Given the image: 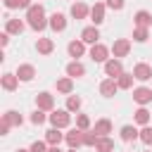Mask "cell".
I'll list each match as a JSON object with an SVG mask.
<instances>
[{
    "instance_id": "1",
    "label": "cell",
    "mask_w": 152,
    "mask_h": 152,
    "mask_svg": "<svg viewBox=\"0 0 152 152\" xmlns=\"http://www.w3.org/2000/svg\"><path fill=\"white\" fill-rule=\"evenodd\" d=\"M26 19H28V26L33 31H45L48 28V19H45V7L38 2V5H31L26 10Z\"/></svg>"
},
{
    "instance_id": "2",
    "label": "cell",
    "mask_w": 152,
    "mask_h": 152,
    "mask_svg": "<svg viewBox=\"0 0 152 152\" xmlns=\"http://www.w3.org/2000/svg\"><path fill=\"white\" fill-rule=\"evenodd\" d=\"M48 121L52 124V128H66L71 124V112L69 109H55L48 114Z\"/></svg>"
},
{
    "instance_id": "3",
    "label": "cell",
    "mask_w": 152,
    "mask_h": 152,
    "mask_svg": "<svg viewBox=\"0 0 152 152\" xmlns=\"http://www.w3.org/2000/svg\"><path fill=\"white\" fill-rule=\"evenodd\" d=\"M109 52H112V48H107L104 43H95V45H90V59L93 62H107V59H112L109 57Z\"/></svg>"
},
{
    "instance_id": "4",
    "label": "cell",
    "mask_w": 152,
    "mask_h": 152,
    "mask_svg": "<svg viewBox=\"0 0 152 152\" xmlns=\"http://www.w3.org/2000/svg\"><path fill=\"white\" fill-rule=\"evenodd\" d=\"M104 74H107V78H119V76L124 74V64H121V59H116V57L107 59V62H104Z\"/></svg>"
},
{
    "instance_id": "5",
    "label": "cell",
    "mask_w": 152,
    "mask_h": 152,
    "mask_svg": "<svg viewBox=\"0 0 152 152\" xmlns=\"http://www.w3.org/2000/svg\"><path fill=\"white\" fill-rule=\"evenodd\" d=\"M128 52H131V40H128V38H119V40L112 43V55H114L116 59L126 57Z\"/></svg>"
},
{
    "instance_id": "6",
    "label": "cell",
    "mask_w": 152,
    "mask_h": 152,
    "mask_svg": "<svg viewBox=\"0 0 152 152\" xmlns=\"http://www.w3.org/2000/svg\"><path fill=\"white\" fill-rule=\"evenodd\" d=\"M83 133H86V131H81V128H71L69 133H64V142H66L71 150H76V147L83 145Z\"/></svg>"
},
{
    "instance_id": "7",
    "label": "cell",
    "mask_w": 152,
    "mask_h": 152,
    "mask_svg": "<svg viewBox=\"0 0 152 152\" xmlns=\"http://www.w3.org/2000/svg\"><path fill=\"white\" fill-rule=\"evenodd\" d=\"M133 100H135L140 107L150 104V102H152V88H147V86H138V88L133 90Z\"/></svg>"
},
{
    "instance_id": "8",
    "label": "cell",
    "mask_w": 152,
    "mask_h": 152,
    "mask_svg": "<svg viewBox=\"0 0 152 152\" xmlns=\"http://www.w3.org/2000/svg\"><path fill=\"white\" fill-rule=\"evenodd\" d=\"M36 107L43 112H55V97L50 93H38L36 95Z\"/></svg>"
},
{
    "instance_id": "9",
    "label": "cell",
    "mask_w": 152,
    "mask_h": 152,
    "mask_svg": "<svg viewBox=\"0 0 152 152\" xmlns=\"http://www.w3.org/2000/svg\"><path fill=\"white\" fill-rule=\"evenodd\" d=\"M131 74L135 76V81H150V78H152V66L145 64V62H138Z\"/></svg>"
},
{
    "instance_id": "10",
    "label": "cell",
    "mask_w": 152,
    "mask_h": 152,
    "mask_svg": "<svg viewBox=\"0 0 152 152\" xmlns=\"http://www.w3.org/2000/svg\"><path fill=\"white\" fill-rule=\"evenodd\" d=\"M48 26H50L52 31L62 33V31L66 28V17H64L62 12H55V14H50V19H48Z\"/></svg>"
},
{
    "instance_id": "11",
    "label": "cell",
    "mask_w": 152,
    "mask_h": 152,
    "mask_svg": "<svg viewBox=\"0 0 152 152\" xmlns=\"http://www.w3.org/2000/svg\"><path fill=\"white\" fill-rule=\"evenodd\" d=\"M81 40H83L86 45L100 43V31H97V26H86V28L81 31Z\"/></svg>"
},
{
    "instance_id": "12",
    "label": "cell",
    "mask_w": 152,
    "mask_h": 152,
    "mask_svg": "<svg viewBox=\"0 0 152 152\" xmlns=\"http://www.w3.org/2000/svg\"><path fill=\"white\" fill-rule=\"evenodd\" d=\"M104 10H107V5H104V2H95V5L90 7V19H93V26H100V24L104 21Z\"/></svg>"
},
{
    "instance_id": "13",
    "label": "cell",
    "mask_w": 152,
    "mask_h": 152,
    "mask_svg": "<svg viewBox=\"0 0 152 152\" xmlns=\"http://www.w3.org/2000/svg\"><path fill=\"white\" fill-rule=\"evenodd\" d=\"M116 90H119L116 78H104V81L100 83V95H102V97H114Z\"/></svg>"
},
{
    "instance_id": "14",
    "label": "cell",
    "mask_w": 152,
    "mask_h": 152,
    "mask_svg": "<svg viewBox=\"0 0 152 152\" xmlns=\"http://www.w3.org/2000/svg\"><path fill=\"white\" fill-rule=\"evenodd\" d=\"M133 24H135V26H142V28H150V26H152V14H150L147 10H138V12L133 14Z\"/></svg>"
},
{
    "instance_id": "15",
    "label": "cell",
    "mask_w": 152,
    "mask_h": 152,
    "mask_svg": "<svg viewBox=\"0 0 152 152\" xmlns=\"http://www.w3.org/2000/svg\"><path fill=\"white\" fill-rule=\"evenodd\" d=\"M66 52H69V57H74V59H78V57H83L86 55V43L78 38V40H71L69 45H66Z\"/></svg>"
},
{
    "instance_id": "16",
    "label": "cell",
    "mask_w": 152,
    "mask_h": 152,
    "mask_svg": "<svg viewBox=\"0 0 152 152\" xmlns=\"http://www.w3.org/2000/svg\"><path fill=\"white\" fill-rule=\"evenodd\" d=\"M17 76H19V81H33V76H36V66L33 64H19L17 66V71H14Z\"/></svg>"
},
{
    "instance_id": "17",
    "label": "cell",
    "mask_w": 152,
    "mask_h": 152,
    "mask_svg": "<svg viewBox=\"0 0 152 152\" xmlns=\"http://www.w3.org/2000/svg\"><path fill=\"white\" fill-rule=\"evenodd\" d=\"M66 76H71V78H81V76H86V66H83L78 59H71V62L66 64Z\"/></svg>"
},
{
    "instance_id": "18",
    "label": "cell",
    "mask_w": 152,
    "mask_h": 152,
    "mask_svg": "<svg viewBox=\"0 0 152 152\" xmlns=\"http://www.w3.org/2000/svg\"><path fill=\"white\" fill-rule=\"evenodd\" d=\"M0 86H2V90H17V86H19V76L17 74H2V78H0Z\"/></svg>"
},
{
    "instance_id": "19",
    "label": "cell",
    "mask_w": 152,
    "mask_h": 152,
    "mask_svg": "<svg viewBox=\"0 0 152 152\" xmlns=\"http://www.w3.org/2000/svg\"><path fill=\"white\" fill-rule=\"evenodd\" d=\"M64 140V133H62V128H48L45 131V142L52 147V145H59Z\"/></svg>"
},
{
    "instance_id": "20",
    "label": "cell",
    "mask_w": 152,
    "mask_h": 152,
    "mask_svg": "<svg viewBox=\"0 0 152 152\" xmlns=\"http://www.w3.org/2000/svg\"><path fill=\"white\" fill-rule=\"evenodd\" d=\"M69 12H71V17H74V19H86V17L90 14V7H88L86 2H74Z\"/></svg>"
},
{
    "instance_id": "21",
    "label": "cell",
    "mask_w": 152,
    "mask_h": 152,
    "mask_svg": "<svg viewBox=\"0 0 152 152\" xmlns=\"http://www.w3.org/2000/svg\"><path fill=\"white\" fill-rule=\"evenodd\" d=\"M36 50H38V55H50L55 50V40L52 38H38L36 40Z\"/></svg>"
},
{
    "instance_id": "22",
    "label": "cell",
    "mask_w": 152,
    "mask_h": 152,
    "mask_svg": "<svg viewBox=\"0 0 152 152\" xmlns=\"http://www.w3.org/2000/svg\"><path fill=\"white\" fill-rule=\"evenodd\" d=\"M57 93H62V95H71V90H74V78L71 76H64V78H57Z\"/></svg>"
},
{
    "instance_id": "23",
    "label": "cell",
    "mask_w": 152,
    "mask_h": 152,
    "mask_svg": "<svg viewBox=\"0 0 152 152\" xmlns=\"http://www.w3.org/2000/svg\"><path fill=\"white\" fill-rule=\"evenodd\" d=\"M24 26H26V24H24L21 19H7V21H5V33H10V36L17 33V36H19V33L24 31Z\"/></svg>"
},
{
    "instance_id": "24",
    "label": "cell",
    "mask_w": 152,
    "mask_h": 152,
    "mask_svg": "<svg viewBox=\"0 0 152 152\" xmlns=\"http://www.w3.org/2000/svg\"><path fill=\"white\" fill-rule=\"evenodd\" d=\"M2 121L10 124V126H21V124H24V116H21L19 112H14V109H7V112L2 114Z\"/></svg>"
},
{
    "instance_id": "25",
    "label": "cell",
    "mask_w": 152,
    "mask_h": 152,
    "mask_svg": "<svg viewBox=\"0 0 152 152\" xmlns=\"http://www.w3.org/2000/svg\"><path fill=\"white\" fill-rule=\"evenodd\" d=\"M93 131H95L100 138H102V135H109V133H112V121H109V119H100V121H95Z\"/></svg>"
},
{
    "instance_id": "26",
    "label": "cell",
    "mask_w": 152,
    "mask_h": 152,
    "mask_svg": "<svg viewBox=\"0 0 152 152\" xmlns=\"http://www.w3.org/2000/svg\"><path fill=\"white\" fill-rule=\"evenodd\" d=\"M135 138H140V131L135 128V126H121V140L124 142H131V140H135Z\"/></svg>"
},
{
    "instance_id": "27",
    "label": "cell",
    "mask_w": 152,
    "mask_h": 152,
    "mask_svg": "<svg viewBox=\"0 0 152 152\" xmlns=\"http://www.w3.org/2000/svg\"><path fill=\"white\" fill-rule=\"evenodd\" d=\"M112 150H114V140H112L109 135L97 138V142H95V152H112Z\"/></svg>"
},
{
    "instance_id": "28",
    "label": "cell",
    "mask_w": 152,
    "mask_h": 152,
    "mask_svg": "<svg viewBox=\"0 0 152 152\" xmlns=\"http://www.w3.org/2000/svg\"><path fill=\"white\" fill-rule=\"evenodd\" d=\"M2 2H5L7 10H19V7H21V10H28V7L33 5L31 0H2Z\"/></svg>"
},
{
    "instance_id": "29",
    "label": "cell",
    "mask_w": 152,
    "mask_h": 152,
    "mask_svg": "<svg viewBox=\"0 0 152 152\" xmlns=\"http://www.w3.org/2000/svg\"><path fill=\"white\" fill-rule=\"evenodd\" d=\"M133 78H135L133 74H126V71H124V74L116 78V83H119V90H128V88L133 86Z\"/></svg>"
},
{
    "instance_id": "30",
    "label": "cell",
    "mask_w": 152,
    "mask_h": 152,
    "mask_svg": "<svg viewBox=\"0 0 152 152\" xmlns=\"http://www.w3.org/2000/svg\"><path fill=\"white\" fill-rule=\"evenodd\" d=\"M150 116H152V114H150L145 107H140V109L135 112V124H138V126H150Z\"/></svg>"
},
{
    "instance_id": "31",
    "label": "cell",
    "mask_w": 152,
    "mask_h": 152,
    "mask_svg": "<svg viewBox=\"0 0 152 152\" xmlns=\"http://www.w3.org/2000/svg\"><path fill=\"white\" fill-rule=\"evenodd\" d=\"M150 38V28H142V26H135L133 28V40L135 43H145Z\"/></svg>"
},
{
    "instance_id": "32",
    "label": "cell",
    "mask_w": 152,
    "mask_h": 152,
    "mask_svg": "<svg viewBox=\"0 0 152 152\" xmlns=\"http://www.w3.org/2000/svg\"><path fill=\"white\" fill-rule=\"evenodd\" d=\"M97 138H100V135H97V133L90 128V131H86V133H83V145H86V147H95Z\"/></svg>"
},
{
    "instance_id": "33",
    "label": "cell",
    "mask_w": 152,
    "mask_h": 152,
    "mask_svg": "<svg viewBox=\"0 0 152 152\" xmlns=\"http://www.w3.org/2000/svg\"><path fill=\"white\" fill-rule=\"evenodd\" d=\"M66 109L69 112H78L81 109V97L78 95H69L66 97Z\"/></svg>"
},
{
    "instance_id": "34",
    "label": "cell",
    "mask_w": 152,
    "mask_h": 152,
    "mask_svg": "<svg viewBox=\"0 0 152 152\" xmlns=\"http://www.w3.org/2000/svg\"><path fill=\"white\" fill-rule=\"evenodd\" d=\"M45 121H48V114H45L43 109H36V112L31 114V124H33V126H40V124H45Z\"/></svg>"
},
{
    "instance_id": "35",
    "label": "cell",
    "mask_w": 152,
    "mask_h": 152,
    "mask_svg": "<svg viewBox=\"0 0 152 152\" xmlns=\"http://www.w3.org/2000/svg\"><path fill=\"white\" fill-rule=\"evenodd\" d=\"M76 128L90 131V119H88V114H76Z\"/></svg>"
},
{
    "instance_id": "36",
    "label": "cell",
    "mask_w": 152,
    "mask_h": 152,
    "mask_svg": "<svg viewBox=\"0 0 152 152\" xmlns=\"http://www.w3.org/2000/svg\"><path fill=\"white\" fill-rule=\"evenodd\" d=\"M142 145H152V126H142L140 131V138H138Z\"/></svg>"
},
{
    "instance_id": "37",
    "label": "cell",
    "mask_w": 152,
    "mask_h": 152,
    "mask_svg": "<svg viewBox=\"0 0 152 152\" xmlns=\"http://www.w3.org/2000/svg\"><path fill=\"white\" fill-rule=\"evenodd\" d=\"M28 150H31V152H48V150H50V145H48L45 140H36Z\"/></svg>"
},
{
    "instance_id": "38",
    "label": "cell",
    "mask_w": 152,
    "mask_h": 152,
    "mask_svg": "<svg viewBox=\"0 0 152 152\" xmlns=\"http://www.w3.org/2000/svg\"><path fill=\"white\" fill-rule=\"evenodd\" d=\"M104 5H107L109 10H114V12H121L126 2H124V0H104Z\"/></svg>"
},
{
    "instance_id": "39",
    "label": "cell",
    "mask_w": 152,
    "mask_h": 152,
    "mask_svg": "<svg viewBox=\"0 0 152 152\" xmlns=\"http://www.w3.org/2000/svg\"><path fill=\"white\" fill-rule=\"evenodd\" d=\"M10 128H12V126L2 121V124H0V135H7V133H10Z\"/></svg>"
},
{
    "instance_id": "40",
    "label": "cell",
    "mask_w": 152,
    "mask_h": 152,
    "mask_svg": "<svg viewBox=\"0 0 152 152\" xmlns=\"http://www.w3.org/2000/svg\"><path fill=\"white\" fill-rule=\"evenodd\" d=\"M0 43H2V48H7V43H10V33H2V36H0Z\"/></svg>"
},
{
    "instance_id": "41",
    "label": "cell",
    "mask_w": 152,
    "mask_h": 152,
    "mask_svg": "<svg viewBox=\"0 0 152 152\" xmlns=\"http://www.w3.org/2000/svg\"><path fill=\"white\" fill-rule=\"evenodd\" d=\"M48 152H62V150H59V145H52V147H50Z\"/></svg>"
},
{
    "instance_id": "42",
    "label": "cell",
    "mask_w": 152,
    "mask_h": 152,
    "mask_svg": "<svg viewBox=\"0 0 152 152\" xmlns=\"http://www.w3.org/2000/svg\"><path fill=\"white\" fill-rule=\"evenodd\" d=\"M14 152H31V150H21V147H19V150H14Z\"/></svg>"
},
{
    "instance_id": "43",
    "label": "cell",
    "mask_w": 152,
    "mask_h": 152,
    "mask_svg": "<svg viewBox=\"0 0 152 152\" xmlns=\"http://www.w3.org/2000/svg\"><path fill=\"white\" fill-rule=\"evenodd\" d=\"M66 152H76V150H71V147H69V150H66Z\"/></svg>"
}]
</instances>
